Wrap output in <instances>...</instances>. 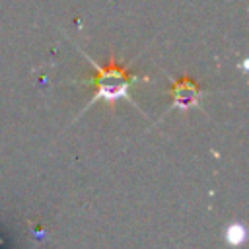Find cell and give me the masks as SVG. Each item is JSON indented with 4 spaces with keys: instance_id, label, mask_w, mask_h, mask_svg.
Wrapping results in <instances>:
<instances>
[{
    "instance_id": "cell-1",
    "label": "cell",
    "mask_w": 249,
    "mask_h": 249,
    "mask_svg": "<svg viewBox=\"0 0 249 249\" xmlns=\"http://www.w3.org/2000/svg\"><path fill=\"white\" fill-rule=\"evenodd\" d=\"M80 51H82V49H80ZM82 54H84L86 60L93 66L95 74H93L91 78L80 80V84H89V86H93V88H95V93L91 95L89 103L78 113L76 119H80V117H82L93 103H97V101H101V99H105V101L111 103V105L117 103L119 99H124V101H128L130 105H134L136 109H140V107L136 105V101H132V97H130V88H132L134 82H138V80H146V78H140V76L128 72V66L132 64V60H130L128 64H124V66L115 64V62H109L107 66H101V64H97L88 53L82 51Z\"/></svg>"
},
{
    "instance_id": "cell-2",
    "label": "cell",
    "mask_w": 249,
    "mask_h": 249,
    "mask_svg": "<svg viewBox=\"0 0 249 249\" xmlns=\"http://www.w3.org/2000/svg\"><path fill=\"white\" fill-rule=\"evenodd\" d=\"M169 95H171V109H187V107H196L200 105V97L204 95V89H200L193 80L183 78L179 82L171 80V88H169Z\"/></svg>"
},
{
    "instance_id": "cell-3",
    "label": "cell",
    "mask_w": 249,
    "mask_h": 249,
    "mask_svg": "<svg viewBox=\"0 0 249 249\" xmlns=\"http://www.w3.org/2000/svg\"><path fill=\"white\" fill-rule=\"evenodd\" d=\"M228 243L230 245H241L243 239H245V228L241 224H231L228 228Z\"/></svg>"
}]
</instances>
